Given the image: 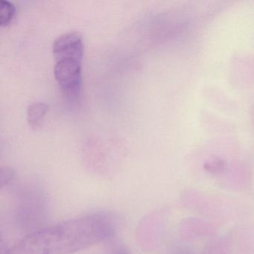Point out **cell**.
I'll list each match as a JSON object with an SVG mask.
<instances>
[{
    "label": "cell",
    "mask_w": 254,
    "mask_h": 254,
    "mask_svg": "<svg viewBox=\"0 0 254 254\" xmlns=\"http://www.w3.org/2000/svg\"><path fill=\"white\" fill-rule=\"evenodd\" d=\"M114 218L103 213L72 218L33 232L11 249L13 254H71L111 237Z\"/></svg>",
    "instance_id": "cell-1"
},
{
    "label": "cell",
    "mask_w": 254,
    "mask_h": 254,
    "mask_svg": "<svg viewBox=\"0 0 254 254\" xmlns=\"http://www.w3.org/2000/svg\"><path fill=\"white\" fill-rule=\"evenodd\" d=\"M82 61L64 59L56 61L54 75L62 93L70 100H77L82 91Z\"/></svg>",
    "instance_id": "cell-2"
},
{
    "label": "cell",
    "mask_w": 254,
    "mask_h": 254,
    "mask_svg": "<svg viewBox=\"0 0 254 254\" xmlns=\"http://www.w3.org/2000/svg\"><path fill=\"white\" fill-rule=\"evenodd\" d=\"M53 53L56 61L74 59L82 61L84 44L79 32H69L58 37L53 44Z\"/></svg>",
    "instance_id": "cell-3"
},
{
    "label": "cell",
    "mask_w": 254,
    "mask_h": 254,
    "mask_svg": "<svg viewBox=\"0 0 254 254\" xmlns=\"http://www.w3.org/2000/svg\"><path fill=\"white\" fill-rule=\"evenodd\" d=\"M49 111V105L44 102H34L29 105L27 110V120L32 128L40 127Z\"/></svg>",
    "instance_id": "cell-4"
},
{
    "label": "cell",
    "mask_w": 254,
    "mask_h": 254,
    "mask_svg": "<svg viewBox=\"0 0 254 254\" xmlns=\"http://www.w3.org/2000/svg\"><path fill=\"white\" fill-rule=\"evenodd\" d=\"M15 14L16 8L12 2L8 0L0 1V26H5L9 24Z\"/></svg>",
    "instance_id": "cell-5"
},
{
    "label": "cell",
    "mask_w": 254,
    "mask_h": 254,
    "mask_svg": "<svg viewBox=\"0 0 254 254\" xmlns=\"http://www.w3.org/2000/svg\"><path fill=\"white\" fill-rule=\"evenodd\" d=\"M14 178V172L8 168H2L0 172V184L1 188L8 185Z\"/></svg>",
    "instance_id": "cell-6"
},
{
    "label": "cell",
    "mask_w": 254,
    "mask_h": 254,
    "mask_svg": "<svg viewBox=\"0 0 254 254\" xmlns=\"http://www.w3.org/2000/svg\"><path fill=\"white\" fill-rule=\"evenodd\" d=\"M224 164L221 160H215L214 161L209 162L205 164V169L206 171L212 174H218L222 172Z\"/></svg>",
    "instance_id": "cell-7"
},
{
    "label": "cell",
    "mask_w": 254,
    "mask_h": 254,
    "mask_svg": "<svg viewBox=\"0 0 254 254\" xmlns=\"http://www.w3.org/2000/svg\"><path fill=\"white\" fill-rule=\"evenodd\" d=\"M0 254H13L11 249H9L2 240L0 244Z\"/></svg>",
    "instance_id": "cell-8"
},
{
    "label": "cell",
    "mask_w": 254,
    "mask_h": 254,
    "mask_svg": "<svg viewBox=\"0 0 254 254\" xmlns=\"http://www.w3.org/2000/svg\"><path fill=\"white\" fill-rule=\"evenodd\" d=\"M111 254H130V253L127 251V250L125 249V248L117 247V248L113 250Z\"/></svg>",
    "instance_id": "cell-9"
}]
</instances>
